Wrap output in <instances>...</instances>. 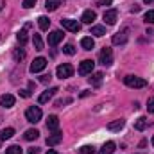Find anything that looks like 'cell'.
Masks as SVG:
<instances>
[{
    "instance_id": "6da1fadb",
    "label": "cell",
    "mask_w": 154,
    "mask_h": 154,
    "mask_svg": "<svg viewBox=\"0 0 154 154\" xmlns=\"http://www.w3.org/2000/svg\"><path fill=\"white\" fill-rule=\"evenodd\" d=\"M99 63L104 65V66H111L113 65V50L104 47L100 52H99Z\"/></svg>"
},
{
    "instance_id": "7a4b0ae2",
    "label": "cell",
    "mask_w": 154,
    "mask_h": 154,
    "mask_svg": "<svg viewBox=\"0 0 154 154\" xmlns=\"http://www.w3.org/2000/svg\"><path fill=\"white\" fill-rule=\"evenodd\" d=\"M124 82H125V86H129V88H145V86H147V81H145V79L136 77V75H125L124 77Z\"/></svg>"
},
{
    "instance_id": "3957f363",
    "label": "cell",
    "mask_w": 154,
    "mask_h": 154,
    "mask_svg": "<svg viewBox=\"0 0 154 154\" xmlns=\"http://www.w3.org/2000/svg\"><path fill=\"white\" fill-rule=\"evenodd\" d=\"M41 109H39L38 106H31V108H27V111H25V118H27V122H31V124H36L41 120Z\"/></svg>"
},
{
    "instance_id": "277c9868",
    "label": "cell",
    "mask_w": 154,
    "mask_h": 154,
    "mask_svg": "<svg viewBox=\"0 0 154 154\" xmlns=\"http://www.w3.org/2000/svg\"><path fill=\"white\" fill-rule=\"evenodd\" d=\"M72 74H74V66H72V65H68V63H63V65H59V66L56 68V75L59 77V79L72 77Z\"/></svg>"
},
{
    "instance_id": "5b68a950",
    "label": "cell",
    "mask_w": 154,
    "mask_h": 154,
    "mask_svg": "<svg viewBox=\"0 0 154 154\" xmlns=\"http://www.w3.org/2000/svg\"><path fill=\"white\" fill-rule=\"evenodd\" d=\"M61 25H63V29H66V31H70V32H79V31H81V23H79L77 20L63 18V20H61Z\"/></svg>"
},
{
    "instance_id": "8992f818",
    "label": "cell",
    "mask_w": 154,
    "mask_h": 154,
    "mask_svg": "<svg viewBox=\"0 0 154 154\" xmlns=\"http://www.w3.org/2000/svg\"><path fill=\"white\" fill-rule=\"evenodd\" d=\"M127 39H129V29L124 27L122 31H118L115 36H113V45H124Z\"/></svg>"
},
{
    "instance_id": "52a82bcc",
    "label": "cell",
    "mask_w": 154,
    "mask_h": 154,
    "mask_svg": "<svg viewBox=\"0 0 154 154\" xmlns=\"http://www.w3.org/2000/svg\"><path fill=\"white\" fill-rule=\"evenodd\" d=\"M93 68H95V63H93L91 59H84V61L79 65V74H81V75H88V74L93 72Z\"/></svg>"
},
{
    "instance_id": "ba28073f",
    "label": "cell",
    "mask_w": 154,
    "mask_h": 154,
    "mask_svg": "<svg viewBox=\"0 0 154 154\" xmlns=\"http://www.w3.org/2000/svg\"><path fill=\"white\" fill-rule=\"evenodd\" d=\"M45 66H47V59H45V57H36V59L31 63V72H32V74H38L41 70H45Z\"/></svg>"
},
{
    "instance_id": "9c48e42d",
    "label": "cell",
    "mask_w": 154,
    "mask_h": 154,
    "mask_svg": "<svg viewBox=\"0 0 154 154\" xmlns=\"http://www.w3.org/2000/svg\"><path fill=\"white\" fill-rule=\"evenodd\" d=\"M102 18H104V22H106L108 25H115L116 18H118V13H116V9H108V11H104Z\"/></svg>"
},
{
    "instance_id": "30bf717a",
    "label": "cell",
    "mask_w": 154,
    "mask_h": 154,
    "mask_svg": "<svg viewBox=\"0 0 154 154\" xmlns=\"http://www.w3.org/2000/svg\"><path fill=\"white\" fill-rule=\"evenodd\" d=\"M63 38H65V32H63V31H52V32L48 34V45H50V47H56Z\"/></svg>"
},
{
    "instance_id": "8fae6325",
    "label": "cell",
    "mask_w": 154,
    "mask_h": 154,
    "mask_svg": "<svg viewBox=\"0 0 154 154\" xmlns=\"http://www.w3.org/2000/svg\"><path fill=\"white\" fill-rule=\"evenodd\" d=\"M61 140H63V133H61V131H54V133L47 138V145H48V147H54V145H57Z\"/></svg>"
},
{
    "instance_id": "7c38bea8",
    "label": "cell",
    "mask_w": 154,
    "mask_h": 154,
    "mask_svg": "<svg viewBox=\"0 0 154 154\" xmlns=\"http://www.w3.org/2000/svg\"><path fill=\"white\" fill-rule=\"evenodd\" d=\"M0 106L2 108H13L14 106V97L11 93H5V95H0Z\"/></svg>"
},
{
    "instance_id": "4fadbf2b",
    "label": "cell",
    "mask_w": 154,
    "mask_h": 154,
    "mask_svg": "<svg viewBox=\"0 0 154 154\" xmlns=\"http://www.w3.org/2000/svg\"><path fill=\"white\" fill-rule=\"evenodd\" d=\"M57 91H59L57 88H50V90H45V91H43V93L39 95V102H41V104L48 102V100H50V99H52V97H54V95L57 93Z\"/></svg>"
},
{
    "instance_id": "5bb4252c",
    "label": "cell",
    "mask_w": 154,
    "mask_h": 154,
    "mask_svg": "<svg viewBox=\"0 0 154 154\" xmlns=\"http://www.w3.org/2000/svg\"><path fill=\"white\" fill-rule=\"evenodd\" d=\"M95 18H97V14H95V11H91V9L84 11V13H82V16H81L82 23H91V22H95Z\"/></svg>"
},
{
    "instance_id": "9a60e30c",
    "label": "cell",
    "mask_w": 154,
    "mask_h": 154,
    "mask_svg": "<svg viewBox=\"0 0 154 154\" xmlns=\"http://www.w3.org/2000/svg\"><path fill=\"white\" fill-rule=\"evenodd\" d=\"M124 125H125V120H124V118H116V120H113V122L108 124V129H109V131H120Z\"/></svg>"
},
{
    "instance_id": "2e32d148",
    "label": "cell",
    "mask_w": 154,
    "mask_h": 154,
    "mask_svg": "<svg viewBox=\"0 0 154 154\" xmlns=\"http://www.w3.org/2000/svg\"><path fill=\"white\" fill-rule=\"evenodd\" d=\"M47 127L50 129V131H57V127H59V120H57V116L56 115H50L47 118Z\"/></svg>"
},
{
    "instance_id": "e0dca14e",
    "label": "cell",
    "mask_w": 154,
    "mask_h": 154,
    "mask_svg": "<svg viewBox=\"0 0 154 154\" xmlns=\"http://www.w3.org/2000/svg\"><path fill=\"white\" fill-rule=\"evenodd\" d=\"M147 125H149V120H147L145 116H140V118L134 122V129H136V131H145Z\"/></svg>"
},
{
    "instance_id": "ac0fdd59",
    "label": "cell",
    "mask_w": 154,
    "mask_h": 154,
    "mask_svg": "<svg viewBox=\"0 0 154 154\" xmlns=\"http://www.w3.org/2000/svg\"><path fill=\"white\" fill-rule=\"evenodd\" d=\"M115 152V142H106L102 145V149L99 151V154H113Z\"/></svg>"
},
{
    "instance_id": "d6986e66",
    "label": "cell",
    "mask_w": 154,
    "mask_h": 154,
    "mask_svg": "<svg viewBox=\"0 0 154 154\" xmlns=\"http://www.w3.org/2000/svg\"><path fill=\"white\" fill-rule=\"evenodd\" d=\"M13 134H14V129H13V127H5V129H2V131H0V142L13 138Z\"/></svg>"
},
{
    "instance_id": "ffe728a7",
    "label": "cell",
    "mask_w": 154,
    "mask_h": 154,
    "mask_svg": "<svg viewBox=\"0 0 154 154\" xmlns=\"http://www.w3.org/2000/svg\"><path fill=\"white\" fill-rule=\"evenodd\" d=\"M102 74H100V72H97V74H93V75L90 77V82H91V86H93V88H99V86H100V84H102Z\"/></svg>"
},
{
    "instance_id": "44dd1931",
    "label": "cell",
    "mask_w": 154,
    "mask_h": 154,
    "mask_svg": "<svg viewBox=\"0 0 154 154\" xmlns=\"http://www.w3.org/2000/svg\"><path fill=\"white\" fill-rule=\"evenodd\" d=\"M38 136H39L38 129H27V131H25V134H23V138H25L27 142H32V140H36Z\"/></svg>"
},
{
    "instance_id": "7402d4cb",
    "label": "cell",
    "mask_w": 154,
    "mask_h": 154,
    "mask_svg": "<svg viewBox=\"0 0 154 154\" xmlns=\"http://www.w3.org/2000/svg\"><path fill=\"white\" fill-rule=\"evenodd\" d=\"M90 34H93V36H97V38H102L104 34H106V27L104 25H95V27H91V32Z\"/></svg>"
},
{
    "instance_id": "603a6c76",
    "label": "cell",
    "mask_w": 154,
    "mask_h": 154,
    "mask_svg": "<svg viewBox=\"0 0 154 154\" xmlns=\"http://www.w3.org/2000/svg\"><path fill=\"white\" fill-rule=\"evenodd\" d=\"M16 39H18V43H20V47H23L27 41H29V36H27V29H22L18 34H16Z\"/></svg>"
},
{
    "instance_id": "cb8c5ba5",
    "label": "cell",
    "mask_w": 154,
    "mask_h": 154,
    "mask_svg": "<svg viewBox=\"0 0 154 154\" xmlns=\"http://www.w3.org/2000/svg\"><path fill=\"white\" fill-rule=\"evenodd\" d=\"M81 47L84 50H91L95 47V41H93V38H82L81 39Z\"/></svg>"
},
{
    "instance_id": "d4e9b609",
    "label": "cell",
    "mask_w": 154,
    "mask_h": 154,
    "mask_svg": "<svg viewBox=\"0 0 154 154\" xmlns=\"http://www.w3.org/2000/svg\"><path fill=\"white\" fill-rule=\"evenodd\" d=\"M38 25L41 31H48V27H50V20L47 18V16H39L38 18Z\"/></svg>"
},
{
    "instance_id": "484cf974",
    "label": "cell",
    "mask_w": 154,
    "mask_h": 154,
    "mask_svg": "<svg viewBox=\"0 0 154 154\" xmlns=\"http://www.w3.org/2000/svg\"><path fill=\"white\" fill-rule=\"evenodd\" d=\"M59 5H61V0H47V2H45L47 11H56Z\"/></svg>"
},
{
    "instance_id": "4316f807",
    "label": "cell",
    "mask_w": 154,
    "mask_h": 154,
    "mask_svg": "<svg viewBox=\"0 0 154 154\" xmlns=\"http://www.w3.org/2000/svg\"><path fill=\"white\" fill-rule=\"evenodd\" d=\"M32 41H34V48L36 50H43V39H41L39 34H34L32 36Z\"/></svg>"
},
{
    "instance_id": "83f0119b",
    "label": "cell",
    "mask_w": 154,
    "mask_h": 154,
    "mask_svg": "<svg viewBox=\"0 0 154 154\" xmlns=\"http://www.w3.org/2000/svg\"><path fill=\"white\" fill-rule=\"evenodd\" d=\"M13 57H14V61H22V59L25 57V50H23V48H16V50L13 52Z\"/></svg>"
},
{
    "instance_id": "f1b7e54d",
    "label": "cell",
    "mask_w": 154,
    "mask_h": 154,
    "mask_svg": "<svg viewBox=\"0 0 154 154\" xmlns=\"http://www.w3.org/2000/svg\"><path fill=\"white\" fill-rule=\"evenodd\" d=\"M79 152L81 154H95V147L93 145H82L79 149Z\"/></svg>"
},
{
    "instance_id": "f546056e",
    "label": "cell",
    "mask_w": 154,
    "mask_h": 154,
    "mask_svg": "<svg viewBox=\"0 0 154 154\" xmlns=\"http://www.w3.org/2000/svg\"><path fill=\"white\" fill-rule=\"evenodd\" d=\"M5 154H22V149L18 145H11V147L5 149Z\"/></svg>"
},
{
    "instance_id": "4dcf8cb0",
    "label": "cell",
    "mask_w": 154,
    "mask_h": 154,
    "mask_svg": "<svg viewBox=\"0 0 154 154\" xmlns=\"http://www.w3.org/2000/svg\"><path fill=\"white\" fill-rule=\"evenodd\" d=\"M63 52H65V54H68V56H74V54H75V47H74L72 43H68V45H65Z\"/></svg>"
},
{
    "instance_id": "1f68e13d",
    "label": "cell",
    "mask_w": 154,
    "mask_h": 154,
    "mask_svg": "<svg viewBox=\"0 0 154 154\" xmlns=\"http://www.w3.org/2000/svg\"><path fill=\"white\" fill-rule=\"evenodd\" d=\"M143 20H145L147 23H154V11H147L145 16H143Z\"/></svg>"
},
{
    "instance_id": "d6a6232c",
    "label": "cell",
    "mask_w": 154,
    "mask_h": 154,
    "mask_svg": "<svg viewBox=\"0 0 154 154\" xmlns=\"http://www.w3.org/2000/svg\"><path fill=\"white\" fill-rule=\"evenodd\" d=\"M25 9H31V7H34L36 5V0H23V4H22Z\"/></svg>"
},
{
    "instance_id": "836d02e7",
    "label": "cell",
    "mask_w": 154,
    "mask_h": 154,
    "mask_svg": "<svg viewBox=\"0 0 154 154\" xmlns=\"http://www.w3.org/2000/svg\"><path fill=\"white\" fill-rule=\"evenodd\" d=\"M147 109H149V113H154V97L147 100Z\"/></svg>"
},
{
    "instance_id": "e575fe53",
    "label": "cell",
    "mask_w": 154,
    "mask_h": 154,
    "mask_svg": "<svg viewBox=\"0 0 154 154\" xmlns=\"http://www.w3.org/2000/svg\"><path fill=\"white\" fill-rule=\"evenodd\" d=\"M20 95H22L23 99H27V97H31V91H29V90H20Z\"/></svg>"
},
{
    "instance_id": "d590c367",
    "label": "cell",
    "mask_w": 154,
    "mask_h": 154,
    "mask_svg": "<svg viewBox=\"0 0 154 154\" xmlns=\"http://www.w3.org/2000/svg\"><path fill=\"white\" fill-rule=\"evenodd\" d=\"M68 102H72V99H65V100L61 99V100H57V102H56V106H63V104H68Z\"/></svg>"
},
{
    "instance_id": "8d00e7d4",
    "label": "cell",
    "mask_w": 154,
    "mask_h": 154,
    "mask_svg": "<svg viewBox=\"0 0 154 154\" xmlns=\"http://www.w3.org/2000/svg\"><path fill=\"white\" fill-rule=\"evenodd\" d=\"M113 0H99V5H111Z\"/></svg>"
},
{
    "instance_id": "74e56055",
    "label": "cell",
    "mask_w": 154,
    "mask_h": 154,
    "mask_svg": "<svg viewBox=\"0 0 154 154\" xmlns=\"http://www.w3.org/2000/svg\"><path fill=\"white\" fill-rule=\"evenodd\" d=\"M52 77H50V74H47V75H41V82H48Z\"/></svg>"
},
{
    "instance_id": "f35d334b",
    "label": "cell",
    "mask_w": 154,
    "mask_h": 154,
    "mask_svg": "<svg viewBox=\"0 0 154 154\" xmlns=\"http://www.w3.org/2000/svg\"><path fill=\"white\" fill-rule=\"evenodd\" d=\"M27 154H39V149L32 147V149H29V152H27Z\"/></svg>"
},
{
    "instance_id": "ab89813d",
    "label": "cell",
    "mask_w": 154,
    "mask_h": 154,
    "mask_svg": "<svg viewBox=\"0 0 154 154\" xmlns=\"http://www.w3.org/2000/svg\"><path fill=\"white\" fill-rule=\"evenodd\" d=\"M4 5H5V0H0V11L4 9Z\"/></svg>"
},
{
    "instance_id": "60d3db41",
    "label": "cell",
    "mask_w": 154,
    "mask_h": 154,
    "mask_svg": "<svg viewBox=\"0 0 154 154\" xmlns=\"http://www.w3.org/2000/svg\"><path fill=\"white\" fill-rule=\"evenodd\" d=\"M47 154H57V152H56L54 149H50V151H47Z\"/></svg>"
},
{
    "instance_id": "b9f144b4",
    "label": "cell",
    "mask_w": 154,
    "mask_h": 154,
    "mask_svg": "<svg viewBox=\"0 0 154 154\" xmlns=\"http://www.w3.org/2000/svg\"><path fill=\"white\" fill-rule=\"evenodd\" d=\"M145 4H154V0H143Z\"/></svg>"
},
{
    "instance_id": "7bdbcfd3",
    "label": "cell",
    "mask_w": 154,
    "mask_h": 154,
    "mask_svg": "<svg viewBox=\"0 0 154 154\" xmlns=\"http://www.w3.org/2000/svg\"><path fill=\"white\" fill-rule=\"evenodd\" d=\"M152 145H154V136H152Z\"/></svg>"
}]
</instances>
